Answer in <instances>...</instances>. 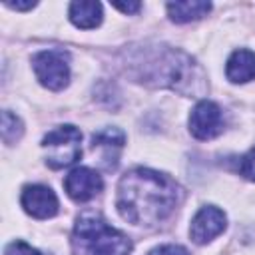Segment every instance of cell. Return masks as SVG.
<instances>
[{"label":"cell","mask_w":255,"mask_h":255,"mask_svg":"<svg viewBox=\"0 0 255 255\" xmlns=\"http://www.w3.org/2000/svg\"><path fill=\"white\" fill-rule=\"evenodd\" d=\"M225 74L233 84H245L249 80H255V52L235 50L227 60Z\"/></svg>","instance_id":"cell-11"},{"label":"cell","mask_w":255,"mask_h":255,"mask_svg":"<svg viewBox=\"0 0 255 255\" xmlns=\"http://www.w3.org/2000/svg\"><path fill=\"white\" fill-rule=\"evenodd\" d=\"M4 255H42V253H40L38 249L30 247L26 241L16 239V241H12V243H8V245H6Z\"/></svg>","instance_id":"cell-16"},{"label":"cell","mask_w":255,"mask_h":255,"mask_svg":"<svg viewBox=\"0 0 255 255\" xmlns=\"http://www.w3.org/2000/svg\"><path fill=\"white\" fill-rule=\"evenodd\" d=\"M189 131L197 139H213L223 131V114L215 102L201 100L189 116Z\"/></svg>","instance_id":"cell-6"},{"label":"cell","mask_w":255,"mask_h":255,"mask_svg":"<svg viewBox=\"0 0 255 255\" xmlns=\"http://www.w3.org/2000/svg\"><path fill=\"white\" fill-rule=\"evenodd\" d=\"M102 187H104V183H102L100 173L90 167H76L64 179L66 193L78 203L90 201L92 197H96L102 191Z\"/></svg>","instance_id":"cell-8"},{"label":"cell","mask_w":255,"mask_h":255,"mask_svg":"<svg viewBox=\"0 0 255 255\" xmlns=\"http://www.w3.org/2000/svg\"><path fill=\"white\" fill-rule=\"evenodd\" d=\"M165 8L173 22L185 24V22H193L207 16V12L211 10V4L203 0H183V2H169Z\"/></svg>","instance_id":"cell-13"},{"label":"cell","mask_w":255,"mask_h":255,"mask_svg":"<svg viewBox=\"0 0 255 255\" xmlns=\"http://www.w3.org/2000/svg\"><path fill=\"white\" fill-rule=\"evenodd\" d=\"M6 6H10L14 10H30L36 6V2H6Z\"/></svg>","instance_id":"cell-19"},{"label":"cell","mask_w":255,"mask_h":255,"mask_svg":"<svg viewBox=\"0 0 255 255\" xmlns=\"http://www.w3.org/2000/svg\"><path fill=\"white\" fill-rule=\"evenodd\" d=\"M32 68L40 84L48 90H64L70 82L68 54L64 50H42L32 56Z\"/></svg>","instance_id":"cell-5"},{"label":"cell","mask_w":255,"mask_h":255,"mask_svg":"<svg viewBox=\"0 0 255 255\" xmlns=\"http://www.w3.org/2000/svg\"><path fill=\"white\" fill-rule=\"evenodd\" d=\"M70 22L78 28L90 30L102 24V4L100 2H92V0H80V2H72L70 4Z\"/></svg>","instance_id":"cell-12"},{"label":"cell","mask_w":255,"mask_h":255,"mask_svg":"<svg viewBox=\"0 0 255 255\" xmlns=\"http://www.w3.org/2000/svg\"><path fill=\"white\" fill-rule=\"evenodd\" d=\"M22 133H24L22 120L16 114H12L10 110H4L2 112V139H4V143H8V145L16 143L22 137Z\"/></svg>","instance_id":"cell-14"},{"label":"cell","mask_w":255,"mask_h":255,"mask_svg":"<svg viewBox=\"0 0 255 255\" xmlns=\"http://www.w3.org/2000/svg\"><path fill=\"white\" fill-rule=\"evenodd\" d=\"M129 251L131 241L100 213L88 211L78 217L72 233L74 255H129Z\"/></svg>","instance_id":"cell-3"},{"label":"cell","mask_w":255,"mask_h":255,"mask_svg":"<svg viewBox=\"0 0 255 255\" xmlns=\"http://www.w3.org/2000/svg\"><path fill=\"white\" fill-rule=\"evenodd\" d=\"M183 189L165 173L135 167L118 183L116 207L131 225L153 227L165 221L181 203Z\"/></svg>","instance_id":"cell-1"},{"label":"cell","mask_w":255,"mask_h":255,"mask_svg":"<svg viewBox=\"0 0 255 255\" xmlns=\"http://www.w3.org/2000/svg\"><path fill=\"white\" fill-rule=\"evenodd\" d=\"M237 171H239V175H243L245 179L255 181V147H253V149H249L245 155H241V157H239Z\"/></svg>","instance_id":"cell-15"},{"label":"cell","mask_w":255,"mask_h":255,"mask_svg":"<svg viewBox=\"0 0 255 255\" xmlns=\"http://www.w3.org/2000/svg\"><path fill=\"white\" fill-rule=\"evenodd\" d=\"M126 72L135 82L169 88L181 96L201 98L207 92V76L201 66L189 54L171 46L131 48L126 60Z\"/></svg>","instance_id":"cell-2"},{"label":"cell","mask_w":255,"mask_h":255,"mask_svg":"<svg viewBox=\"0 0 255 255\" xmlns=\"http://www.w3.org/2000/svg\"><path fill=\"white\" fill-rule=\"evenodd\" d=\"M22 207L28 215L36 217V219H48V217H54L60 209V203H58V197L56 193L46 187V185H26L22 189Z\"/></svg>","instance_id":"cell-9"},{"label":"cell","mask_w":255,"mask_h":255,"mask_svg":"<svg viewBox=\"0 0 255 255\" xmlns=\"http://www.w3.org/2000/svg\"><path fill=\"white\" fill-rule=\"evenodd\" d=\"M126 143V133L118 128H106L92 135V149H106L104 159L108 161L106 169H114L118 165V151Z\"/></svg>","instance_id":"cell-10"},{"label":"cell","mask_w":255,"mask_h":255,"mask_svg":"<svg viewBox=\"0 0 255 255\" xmlns=\"http://www.w3.org/2000/svg\"><path fill=\"white\" fill-rule=\"evenodd\" d=\"M225 213L215 207V205H205L201 207L195 217L191 219V227H189V237L193 243L203 245L209 243L213 237H217L223 229H225Z\"/></svg>","instance_id":"cell-7"},{"label":"cell","mask_w":255,"mask_h":255,"mask_svg":"<svg viewBox=\"0 0 255 255\" xmlns=\"http://www.w3.org/2000/svg\"><path fill=\"white\" fill-rule=\"evenodd\" d=\"M82 133L76 126H58L48 131L42 139V147L46 151V163L52 169H62L72 165L82 155Z\"/></svg>","instance_id":"cell-4"},{"label":"cell","mask_w":255,"mask_h":255,"mask_svg":"<svg viewBox=\"0 0 255 255\" xmlns=\"http://www.w3.org/2000/svg\"><path fill=\"white\" fill-rule=\"evenodd\" d=\"M149 255H189V251L181 245H159L151 249Z\"/></svg>","instance_id":"cell-17"},{"label":"cell","mask_w":255,"mask_h":255,"mask_svg":"<svg viewBox=\"0 0 255 255\" xmlns=\"http://www.w3.org/2000/svg\"><path fill=\"white\" fill-rule=\"evenodd\" d=\"M114 8H118V10L126 12V14H133V12H137V10L141 8V4H139V2H128V4H122V2H114Z\"/></svg>","instance_id":"cell-18"}]
</instances>
